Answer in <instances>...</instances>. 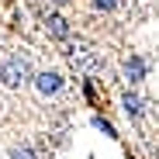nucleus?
<instances>
[{
	"instance_id": "obj_1",
	"label": "nucleus",
	"mask_w": 159,
	"mask_h": 159,
	"mask_svg": "<svg viewBox=\"0 0 159 159\" xmlns=\"http://www.w3.org/2000/svg\"><path fill=\"white\" fill-rule=\"evenodd\" d=\"M24 76H28V66H24L17 56L4 62V83H7V87H21V83H24Z\"/></svg>"
},
{
	"instance_id": "obj_2",
	"label": "nucleus",
	"mask_w": 159,
	"mask_h": 159,
	"mask_svg": "<svg viewBox=\"0 0 159 159\" xmlns=\"http://www.w3.org/2000/svg\"><path fill=\"white\" fill-rule=\"evenodd\" d=\"M45 31H48L52 38H69V24H66V17H59V14H48V17H45Z\"/></svg>"
},
{
	"instance_id": "obj_3",
	"label": "nucleus",
	"mask_w": 159,
	"mask_h": 159,
	"mask_svg": "<svg viewBox=\"0 0 159 159\" xmlns=\"http://www.w3.org/2000/svg\"><path fill=\"white\" fill-rule=\"evenodd\" d=\"M38 90H42V93H62V76L42 73V76H38Z\"/></svg>"
},
{
	"instance_id": "obj_4",
	"label": "nucleus",
	"mask_w": 159,
	"mask_h": 159,
	"mask_svg": "<svg viewBox=\"0 0 159 159\" xmlns=\"http://www.w3.org/2000/svg\"><path fill=\"white\" fill-rule=\"evenodd\" d=\"M11 159H35V152L31 149H17V152H11Z\"/></svg>"
},
{
	"instance_id": "obj_5",
	"label": "nucleus",
	"mask_w": 159,
	"mask_h": 159,
	"mask_svg": "<svg viewBox=\"0 0 159 159\" xmlns=\"http://www.w3.org/2000/svg\"><path fill=\"white\" fill-rule=\"evenodd\" d=\"M52 4H66V0H52Z\"/></svg>"
}]
</instances>
